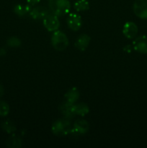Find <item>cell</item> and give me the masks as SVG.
<instances>
[{
	"instance_id": "e0dca14e",
	"label": "cell",
	"mask_w": 147,
	"mask_h": 148,
	"mask_svg": "<svg viewBox=\"0 0 147 148\" xmlns=\"http://www.w3.org/2000/svg\"><path fill=\"white\" fill-rule=\"evenodd\" d=\"M1 128L8 134H12V133L14 132L17 130V127H16L15 124L13 121H10V120H6L4 122L1 124Z\"/></svg>"
},
{
	"instance_id": "6da1fadb",
	"label": "cell",
	"mask_w": 147,
	"mask_h": 148,
	"mask_svg": "<svg viewBox=\"0 0 147 148\" xmlns=\"http://www.w3.org/2000/svg\"><path fill=\"white\" fill-rule=\"evenodd\" d=\"M51 131L59 137L67 135L73 133V127L69 119H60L55 121L51 127Z\"/></svg>"
},
{
	"instance_id": "9c48e42d",
	"label": "cell",
	"mask_w": 147,
	"mask_h": 148,
	"mask_svg": "<svg viewBox=\"0 0 147 148\" xmlns=\"http://www.w3.org/2000/svg\"><path fill=\"white\" fill-rule=\"evenodd\" d=\"M122 33L127 38H134L138 33V27L133 22H127L123 26Z\"/></svg>"
},
{
	"instance_id": "277c9868",
	"label": "cell",
	"mask_w": 147,
	"mask_h": 148,
	"mask_svg": "<svg viewBox=\"0 0 147 148\" xmlns=\"http://www.w3.org/2000/svg\"><path fill=\"white\" fill-rule=\"evenodd\" d=\"M43 25L49 32H54L60 27L59 17L50 12L43 19Z\"/></svg>"
},
{
	"instance_id": "ac0fdd59",
	"label": "cell",
	"mask_w": 147,
	"mask_h": 148,
	"mask_svg": "<svg viewBox=\"0 0 147 148\" xmlns=\"http://www.w3.org/2000/svg\"><path fill=\"white\" fill-rule=\"evenodd\" d=\"M74 7L77 12L86 11L89 9V4L87 0H78L74 4Z\"/></svg>"
},
{
	"instance_id": "8fae6325",
	"label": "cell",
	"mask_w": 147,
	"mask_h": 148,
	"mask_svg": "<svg viewBox=\"0 0 147 148\" xmlns=\"http://www.w3.org/2000/svg\"><path fill=\"white\" fill-rule=\"evenodd\" d=\"M89 126L87 121L84 119H78L75 121L73 125V133L77 134H86L89 131Z\"/></svg>"
},
{
	"instance_id": "7402d4cb",
	"label": "cell",
	"mask_w": 147,
	"mask_h": 148,
	"mask_svg": "<svg viewBox=\"0 0 147 148\" xmlns=\"http://www.w3.org/2000/svg\"><path fill=\"white\" fill-rule=\"evenodd\" d=\"M4 93V87L2 86V85L0 83V98L3 96Z\"/></svg>"
},
{
	"instance_id": "44dd1931",
	"label": "cell",
	"mask_w": 147,
	"mask_h": 148,
	"mask_svg": "<svg viewBox=\"0 0 147 148\" xmlns=\"http://www.w3.org/2000/svg\"><path fill=\"white\" fill-rule=\"evenodd\" d=\"M41 0H27V3L30 5H35L37 3H39Z\"/></svg>"
},
{
	"instance_id": "4fadbf2b",
	"label": "cell",
	"mask_w": 147,
	"mask_h": 148,
	"mask_svg": "<svg viewBox=\"0 0 147 148\" xmlns=\"http://www.w3.org/2000/svg\"><path fill=\"white\" fill-rule=\"evenodd\" d=\"M79 95H80V93H79V90L76 88H72L65 93V101L70 103L74 104L79 99Z\"/></svg>"
},
{
	"instance_id": "52a82bcc",
	"label": "cell",
	"mask_w": 147,
	"mask_h": 148,
	"mask_svg": "<svg viewBox=\"0 0 147 148\" xmlns=\"http://www.w3.org/2000/svg\"><path fill=\"white\" fill-rule=\"evenodd\" d=\"M134 50L141 53H147V36H141L135 38L133 41Z\"/></svg>"
},
{
	"instance_id": "2e32d148",
	"label": "cell",
	"mask_w": 147,
	"mask_h": 148,
	"mask_svg": "<svg viewBox=\"0 0 147 148\" xmlns=\"http://www.w3.org/2000/svg\"><path fill=\"white\" fill-rule=\"evenodd\" d=\"M31 10L30 4H17L14 7V12L19 17H23L30 13Z\"/></svg>"
},
{
	"instance_id": "5b68a950",
	"label": "cell",
	"mask_w": 147,
	"mask_h": 148,
	"mask_svg": "<svg viewBox=\"0 0 147 148\" xmlns=\"http://www.w3.org/2000/svg\"><path fill=\"white\" fill-rule=\"evenodd\" d=\"M133 9L137 17L147 19V0H135Z\"/></svg>"
},
{
	"instance_id": "7a4b0ae2",
	"label": "cell",
	"mask_w": 147,
	"mask_h": 148,
	"mask_svg": "<svg viewBox=\"0 0 147 148\" xmlns=\"http://www.w3.org/2000/svg\"><path fill=\"white\" fill-rule=\"evenodd\" d=\"M48 6L50 12L58 17L68 14L71 9V3L69 0H49Z\"/></svg>"
},
{
	"instance_id": "30bf717a",
	"label": "cell",
	"mask_w": 147,
	"mask_h": 148,
	"mask_svg": "<svg viewBox=\"0 0 147 148\" xmlns=\"http://www.w3.org/2000/svg\"><path fill=\"white\" fill-rule=\"evenodd\" d=\"M50 12V10L44 7L38 6V7H34L33 9H31L30 12V15L34 20H40V19H44L46 15Z\"/></svg>"
},
{
	"instance_id": "d6986e66",
	"label": "cell",
	"mask_w": 147,
	"mask_h": 148,
	"mask_svg": "<svg viewBox=\"0 0 147 148\" xmlns=\"http://www.w3.org/2000/svg\"><path fill=\"white\" fill-rule=\"evenodd\" d=\"M10 113V106L5 101H0V116H6Z\"/></svg>"
},
{
	"instance_id": "ffe728a7",
	"label": "cell",
	"mask_w": 147,
	"mask_h": 148,
	"mask_svg": "<svg viewBox=\"0 0 147 148\" xmlns=\"http://www.w3.org/2000/svg\"><path fill=\"white\" fill-rule=\"evenodd\" d=\"M7 44L10 47H17L21 44V40L17 37H11L7 40Z\"/></svg>"
},
{
	"instance_id": "9a60e30c",
	"label": "cell",
	"mask_w": 147,
	"mask_h": 148,
	"mask_svg": "<svg viewBox=\"0 0 147 148\" xmlns=\"http://www.w3.org/2000/svg\"><path fill=\"white\" fill-rule=\"evenodd\" d=\"M22 139L19 136L12 134L6 141V145L10 148H19L22 147Z\"/></svg>"
},
{
	"instance_id": "5bb4252c",
	"label": "cell",
	"mask_w": 147,
	"mask_h": 148,
	"mask_svg": "<svg viewBox=\"0 0 147 148\" xmlns=\"http://www.w3.org/2000/svg\"><path fill=\"white\" fill-rule=\"evenodd\" d=\"M74 111L75 115L84 116L89 112V108L86 104L80 103L74 104Z\"/></svg>"
},
{
	"instance_id": "3957f363",
	"label": "cell",
	"mask_w": 147,
	"mask_h": 148,
	"mask_svg": "<svg viewBox=\"0 0 147 148\" xmlns=\"http://www.w3.org/2000/svg\"><path fill=\"white\" fill-rule=\"evenodd\" d=\"M50 42L56 50L62 51H64L69 46V39L63 32L60 30H56L52 34Z\"/></svg>"
},
{
	"instance_id": "8992f818",
	"label": "cell",
	"mask_w": 147,
	"mask_h": 148,
	"mask_svg": "<svg viewBox=\"0 0 147 148\" xmlns=\"http://www.w3.org/2000/svg\"><path fill=\"white\" fill-rule=\"evenodd\" d=\"M68 27L73 31H78L82 25V17L76 13H71L67 17Z\"/></svg>"
},
{
	"instance_id": "7c38bea8",
	"label": "cell",
	"mask_w": 147,
	"mask_h": 148,
	"mask_svg": "<svg viewBox=\"0 0 147 148\" xmlns=\"http://www.w3.org/2000/svg\"><path fill=\"white\" fill-rule=\"evenodd\" d=\"M91 38L86 34H82L77 38L74 43V46L78 50L84 51L87 49L90 43Z\"/></svg>"
},
{
	"instance_id": "ba28073f",
	"label": "cell",
	"mask_w": 147,
	"mask_h": 148,
	"mask_svg": "<svg viewBox=\"0 0 147 148\" xmlns=\"http://www.w3.org/2000/svg\"><path fill=\"white\" fill-rule=\"evenodd\" d=\"M59 110L61 114L66 119H72L75 116L74 111V104L70 103L67 101H63L59 106Z\"/></svg>"
}]
</instances>
